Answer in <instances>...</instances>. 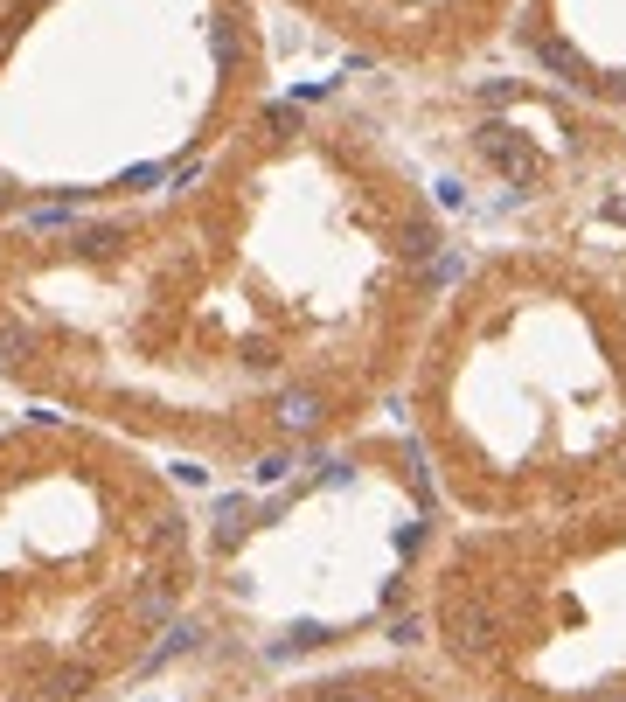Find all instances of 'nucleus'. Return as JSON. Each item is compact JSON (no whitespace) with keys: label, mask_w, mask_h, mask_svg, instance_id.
<instances>
[{"label":"nucleus","mask_w":626,"mask_h":702,"mask_svg":"<svg viewBox=\"0 0 626 702\" xmlns=\"http://www.w3.org/2000/svg\"><path fill=\"white\" fill-rule=\"evenodd\" d=\"M188 494L105 424L0 404V702H98L167 661L202 570Z\"/></svg>","instance_id":"obj_3"},{"label":"nucleus","mask_w":626,"mask_h":702,"mask_svg":"<svg viewBox=\"0 0 626 702\" xmlns=\"http://www.w3.org/2000/svg\"><path fill=\"white\" fill-rule=\"evenodd\" d=\"M418 619L480 702H626V494L453 522L425 563Z\"/></svg>","instance_id":"obj_4"},{"label":"nucleus","mask_w":626,"mask_h":702,"mask_svg":"<svg viewBox=\"0 0 626 702\" xmlns=\"http://www.w3.org/2000/svg\"><path fill=\"white\" fill-rule=\"evenodd\" d=\"M0 404H7V390H0Z\"/></svg>","instance_id":"obj_6"},{"label":"nucleus","mask_w":626,"mask_h":702,"mask_svg":"<svg viewBox=\"0 0 626 702\" xmlns=\"http://www.w3.org/2000/svg\"><path fill=\"white\" fill-rule=\"evenodd\" d=\"M467 265L369 126L272 105L140 202L0 230V390L279 487L397 418Z\"/></svg>","instance_id":"obj_1"},{"label":"nucleus","mask_w":626,"mask_h":702,"mask_svg":"<svg viewBox=\"0 0 626 702\" xmlns=\"http://www.w3.org/2000/svg\"><path fill=\"white\" fill-rule=\"evenodd\" d=\"M397 424L453 522L626 494V202L578 230L467 244Z\"/></svg>","instance_id":"obj_2"},{"label":"nucleus","mask_w":626,"mask_h":702,"mask_svg":"<svg viewBox=\"0 0 626 702\" xmlns=\"http://www.w3.org/2000/svg\"><path fill=\"white\" fill-rule=\"evenodd\" d=\"M383 63H460L494 42L508 0H293Z\"/></svg>","instance_id":"obj_5"}]
</instances>
